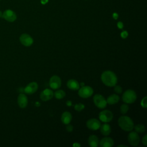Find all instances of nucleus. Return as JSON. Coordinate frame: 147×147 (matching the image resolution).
I'll return each mask as SVG.
<instances>
[{"label":"nucleus","mask_w":147,"mask_h":147,"mask_svg":"<svg viewBox=\"0 0 147 147\" xmlns=\"http://www.w3.org/2000/svg\"><path fill=\"white\" fill-rule=\"evenodd\" d=\"M101 80L104 84L109 87H114L117 83V77L114 72L105 71L101 75Z\"/></svg>","instance_id":"1"},{"label":"nucleus","mask_w":147,"mask_h":147,"mask_svg":"<svg viewBox=\"0 0 147 147\" xmlns=\"http://www.w3.org/2000/svg\"><path fill=\"white\" fill-rule=\"evenodd\" d=\"M119 126L126 131H131L134 128V123L132 119L127 116H121L118 121Z\"/></svg>","instance_id":"2"},{"label":"nucleus","mask_w":147,"mask_h":147,"mask_svg":"<svg viewBox=\"0 0 147 147\" xmlns=\"http://www.w3.org/2000/svg\"><path fill=\"white\" fill-rule=\"evenodd\" d=\"M136 93L134 91L130 89L125 91L122 96L123 102L126 103H133L136 101Z\"/></svg>","instance_id":"3"},{"label":"nucleus","mask_w":147,"mask_h":147,"mask_svg":"<svg viewBox=\"0 0 147 147\" xmlns=\"http://www.w3.org/2000/svg\"><path fill=\"white\" fill-rule=\"evenodd\" d=\"M93 94V89L89 86H83L79 90L78 95L83 98L90 97Z\"/></svg>","instance_id":"4"},{"label":"nucleus","mask_w":147,"mask_h":147,"mask_svg":"<svg viewBox=\"0 0 147 147\" xmlns=\"http://www.w3.org/2000/svg\"><path fill=\"white\" fill-rule=\"evenodd\" d=\"M93 101L95 105L99 109H104L106 107V100L100 94L95 95L93 97Z\"/></svg>","instance_id":"5"},{"label":"nucleus","mask_w":147,"mask_h":147,"mask_svg":"<svg viewBox=\"0 0 147 147\" xmlns=\"http://www.w3.org/2000/svg\"><path fill=\"white\" fill-rule=\"evenodd\" d=\"M2 18L9 22H13L16 20L17 14L14 11L10 9H7L2 13Z\"/></svg>","instance_id":"6"},{"label":"nucleus","mask_w":147,"mask_h":147,"mask_svg":"<svg viewBox=\"0 0 147 147\" xmlns=\"http://www.w3.org/2000/svg\"><path fill=\"white\" fill-rule=\"evenodd\" d=\"M113 118V114L111 111L109 110H103L99 114V119L103 122H109Z\"/></svg>","instance_id":"7"},{"label":"nucleus","mask_w":147,"mask_h":147,"mask_svg":"<svg viewBox=\"0 0 147 147\" xmlns=\"http://www.w3.org/2000/svg\"><path fill=\"white\" fill-rule=\"evenodd\" d=\"M127 140L129 143L133 146H136L140 142V137L136 131H131L127 136Z\"/></svg>","instance_id":"8"},{"label":"nucleus","mask_w":147,"mask_h":147,"mask_svg":"<svg viewBox=\"0 0 147 147\" xmlns=\"http://www.w3.org/2000/svg\"><path fill=\"white\" fill-rule=\"evenodd\" d=\"M49 86L52 89L56 90L58 89L59 87H60L61 84V80L59 76L57 75H53L52 76L49 81Z\"/></svg>","instance_id":"9"},{"label":"nucleus","mask_w":147,"mask_h":147,"mask_svg":"<svg viewBox=\"0 0 147 147\" xmlns=\"http://www.w3.org/2000/svg\"><path fill=\"white\" fill-rule=\"evenodd\" d=\"M20 41L23 45L30 47L33 42V39L29 34L23 33L20 37Z\"/></svg>","instance_id":"10"},{"label":"nucleus","mask_w":147,"mask_h":147,"mask_svg":"<svg viewBox=\"0 0 147 147\" xmlns=\"http://www.w3.org/2000/svg\"><path fill=\"white\" fill-rule=\"evenodd\" d=\"M86 126L90 130H96L99 129L100 126V122L95 118H91L87 121Z\"/></svg>","instance_id":"11"},{"label":"nucleus","mask_w":147,"mask_h":147,"mask_svg":"<svg viewBox=\"0 0 147 147\" xmlns=\"http://www.w3.org/2000/svg\"><path fill=\"white\" fill-rule=\"evenodd\" d=\"M38 84L36 82L29 83L24 88V92L28 95L34 94L38 89Z\"/></svg>","instance_id":"12"},{"label":"nucleus","mask_w":147,"mask_h":147,"mask_svg":"<svg viewBox=\"0 0 147 147\" xmlns=\"http://www.w3.org/2000/svg\"><path fill=\"white\" fill-rule=\"evenodd\" d=\"M53 96V91L49 88L45 89L43 90L40 95V98L42 101H47L50 100Z\"/></svg>","instance_id":"13"},{"label":"nucleus","mask_w":147,"mask_h":147,"mask_svg":"<svg viewBox=\"0 0 147 147\" xmlns=\"http://www.w3.org/2000/svg\"><path fill=\"white\" fill-rule=\"evenodd\" d=\"M17 103L20 108H25L28 105V98L26 95L24 94H20L17 98Z\"/></svg>","instance_id":"14"},{"label":"nucleus","mask_w":147,"mask_h":147,"mask_svg":"<svg viewBox=\"0 0 147 147\" xmlns=\"http://www.w3.org/2000/svg\"><path fill=\"white\" fill-rule=\"evenodd\" d=\"M99 143L101 147H111L114 145V141L110 137H104Z\"/></svg>","instance_id":"15"},{"label":"nucleus","mask_w":147,"mask_h":147,"mask_svg":"<svg viewBox=\"0 0 147 147\" xmlns=\"http://www.w3.org/2000/svg\"><path fill=\"white\" fill-rule=\"evenodd\" d=\"M72 115L69 112L65 111L61 115V121L64 124L67 125L71 122L72 120Z\"/></svg>","instance_id":"16"},{"label":"nucleus","mask_w":147,"mask_h":147,"mask_svg":"<svg viewBox=\"0 0 147 147\" xmlns=\"http://www.w3.org/2000/svg\"><path fill=\"white\" fill-rule=\"evenodd\" d=\"M67 86L68 88L72 90H77L80 87V84L75 79H70L67 83Z\"/></svg>","instance_id":"17"},{"label":"nucleus","mask_w":147,"mask_h":147,"mask_svg":"<svg viewBox=\"0 0 147 147\" xmlns=\"http://www.w3.org/2000/svg\"><path fill=\"white\" fill-rule=\"evenodd\" d=\"M88 143L91 147H96L99 145V140L96 136L91 135L88 138Z\"/></svg>","instance_id":"18"},{"label":"nucleus","mask_w":147,"mask_h":147,"mask_svg":"<svg viewBox=\"0 0 147 147\" xmlns=\"http://www.w3.org/2000/svg\"><path fill=\"white\" fill-rule=\"evenodd\" d=\"M99 129L101 133L104 136H108L111 133V127L106 123H103L102 125H100Z\"/></svg>","instance_id":"19"},{"label":"nucleus","mask_w":147,"mask_h":147,"mask_svg":"<svg viewBox=\"0 0 147 147\" xmlns=\"http://www.w3.org/2000/svg\"><path fill=\"white\" fill-rule=\"evenodd\" d=\"M119 100V97L118 95L117 94H112L109 95L107 99H106V102L107 103L109 104V105H114L116 104L118 102Z\"/></svg>","instance_id":"20"},{"label":"nucleus","mask_w":147,"mask_h":147,"mask_svg":"<svg viewBox=\"0 0 147 147\" xmlns=\"http://www.w3.org/2000/svg\"><path fill=\"white\" fill-rule=\"evenodd\" d=\"M55 98L58 99H60L63 98L65 96V92L62 90H59L55 91V92L53 94Z\"/></svg>","instance_id":"21"},{"label":"nucleus","mask_w":147,"mask_h":147,"mask_svg":"<svg viewBox=\"0 0 147 147\" xmlns=\"http://www.w3.org/2000/svg\"><path fill=\"white\" fill-rule=\"evenodd\" d=\"M134 130L137 133H141L145 131V127L142 124H137L134 126Z\"/></svg>","instance_id":"22"},{"label":"nucleus","mask_w":147,"mask_h":147,"mask_svg":"<svg viewBox=\"0 0 147 147\" xmlns=\"http://www.w3.org/2000/svg\"><path fill=\"white\" fill-rule=\"evenodd\" d=\"M129 110V106L127 105L126 104H123L121 106V107H120V111L122 114H126L127 111Z\"/></svg>","instance_id":"23"},{"label":"nucleus","mask_w":147,"mask_h":147,"mask_svg":"<svg viewBox=\"0 0 147 147\" xmlns=\"http://www.w3.org/2000/svg\"><path fill=\"white\" fill-rule=\"evenodd\" d=\"M75 110L77 111H81L82 110H83L84 109V105L83 103H78V104H76L75 105Z\"/></svg>","instance_id":"24"},{"label":"nucleus","mask_w":147,"mask_h":147,"mask_svg":"<svg viewBox=\"0 0 147 147\" xmlns=\"http://www.w3.org/2000/svg\"><path fill=\"white\" fill-rule=\"evenodd\" d=\"M114 90L117 94H121L122 92V88L120 86H114Z\"/></svg>","instance_id":"25"},{"label":"nucleus","mask_w":147,"mask_h":147,"mask_svg":"<svg viewBox=\"0 0 147 147\" xmlns=\"http://www.w3.org/2000/svg\"><path fill=\"white\" fill-rule=\"evenodd\" d=\"M146 99L147 97L145 96L144 98H142L141 102V105L142 107L146 108L147 107V103H146Z\"/></svg>","instance_id":"26"},{"label":"nucleus","mask_w":147,"mask_h":147,"mask_svg":"<svg viewBox=\"0 0 147 147\" xmlns=\"http://www.w3.org/2000/svg\"><path fill=\"white\" fill-rule=\"evenodd\" d=\"M66 129L68 131V132H71L73 130V126L69 123L68 124H67V126H66Z\"/></svg>","instance_id":"27"},{"label":"nucleus","mask_w":147,"mask_h":147,"mask_svg":"<svg viewBox=\"0 0 147 147\" xmlns=\"http://www.w3.org/2000/svg\"><path fill=\"white\" fill-rule=\"evenodd\" d=\"M146 137H147V136L145 135L142 139V143L145 146H146L147 145V138Z\"/></svg>","instance_id":"28"},{"label":"nucleus","mask_w":147,"mask_h":147,"mask_svg":"<svg viewBox=\"0 0 147 147\" xmlns=\"http://www.w3.org/2000/svg\"><path fill=\"white\" fill-rule=\"evenodd\" d=\"M128 34H127V32L126 31H123V32H122L121 33V37L123 38H125L127 37Z\"/></svg>","instance_id":"29"},{"label":"nucleus","mask_w":147,"mask_h":147,"mask_svg":"<svg viewBox=\"0 0 147 147\" xmlns=\"http://www.w3.org/2000/svg\"><path fill=\"white\" fill-rule=\"evenodd\" d=\"M117 26H118V27L119 28L122 29V28H123V23H122V22H118V24H117Z\"/></svg>","instance_id":"30"},{"label":"nucleus","mask_w":147,"mask_h":147,"mask_svg":"<svg viewBox=\"0 0 147 147\" xmlns=\"http://www.w3.org/2000/svg\"><path fill=\"white\" fill-rule=\"evenodd\" d=\"M66 105L68 106H71L72 105V102L71 100H67L66 102Z\"/></svg>","instance_id":"31"},{"label":"nucleus","mask_w":147,"mask_h":147,"mask_svg":"<svg viewBox=\"0 0 147 147\" xmlns=\"http://www.w3.org/2000/svg\"><path fill=\"white\" fill-rule=\"evenodd\" d=\"M118 16V14H117V13H114V14H113V18H114V19H115V20L117 19Z\"/></svg>","instance_id":"32"},{"label":"nucleus","mask_w":147,"mask_h":147,"mask_svg":"<svg viewBox=\"0 0 147 147\" xmlns=\"http://www.w3.org/2000/svg\"><path fill=\"white\" fill-rule=\"evenodd\" d=\"M73 146H80V145L79 144L77 143V142H75V143H74V144H73Z\"/></svg>","instance_id":"33"},{"label":"nucleus","mask_w":147,"mask_h":147,"mask_svg":"<svg viewBox=\"0 0 147 147\" xmlns=\"http://www.w3.org/2000/svg\"><path fill=\"white\" fill-rule=\"evenodd\" d=\"M48 0H41V2L42 3L45 4V3H46L48 2Z\"/></svg>","instance_id":"34"},{"label":"nucleus","mask_w":147,"mask_h":147,"mask_svg":"<svg viewBox=\"0 0 147 147\" xmlns=\"http://www.w3.org/2000/svg\"><path fill=\"white\" fill-rule=\"evenodd\" d=\"M120 146H127L125 145H119L118 146V147H120Z\"/></svg>","instance_id":"35"},{"label":"nucleus","mask_w":147,"mask_h":147,"mask_svg":"<svg viewBox=\"0 0 147 147\" xmlns=\"http://www.w3.org/2000/svg\"><path fill=\"white\" fill-rule=\"evenodd\" d=\"M2 12L0 10V18L2 17Z\"/></svg>","instance_id":"36"},{"label":"nucleus","mask_w":147,"mask_h":147,"mask_svg":"<svg viewBox=\"0 0 147 147\" xmlns=\"http://www.w3.org/2000/svg\"><path fill=\"white\" fill-rule=\"evenodd\" d=\"M81 86H84V84H83V83H81Z\"/></svg>","instance_id":"37"},{"label":"nucleus","mask_w":147,"mask_h":147,"mask_svg":"<svg viewBox=\"0 0 147 147\" xmlns=\"http://www.w3.org/2000/svg\"><path fill=\"white\" fill-rule=\"evenodd\" d=\"M0 1H1V0H0Z\"/></svg>","instance_id":"38"}]
</instances>
